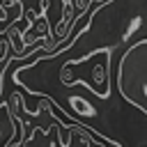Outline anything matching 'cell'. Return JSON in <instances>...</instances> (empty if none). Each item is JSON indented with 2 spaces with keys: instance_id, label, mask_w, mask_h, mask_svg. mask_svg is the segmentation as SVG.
<instances>
[{
  "instance_id": "1",
  "label": "cell",
  "mask_w": 147,
  "mask_h": 147,
  "mask_svg": "<svg viewBox=\"0 0 147 147\" xmlns=\"http://www.w3.org/2000/svg\"><path fill=\"white\" fill-rule=\"evenodd\" d=\"M117 90L124 101L147 115V37L124 51L117 67Z\"/></svg>"
},
{
  "instance_id": "2",
  "label": "cell",
  "mask_w": 147,
  "mask_h": 147,
  "mask_svg": "<svg viewBox=\"0 0 147 147\" xmlns=\"http://www.w3.org/2000/svg\"><path fill=\"white\" fill-rule=\"evenodd\" d=\"M110 53H113V48H101L80 60L64 62L57 74L60 83L64 87L85 83L90 90H94L96 96L106 99L110 94Z\"/></svg>"
},
{
  "instance_id": "3",
  "label": "cell",
  "mask_w": 147,
  "mask_h": 147,
  "mask_svg": "<svg viewBox=\"0 0 147 147\" xmlns=\"http://www.w3.org/2000/svg\"><path fill=\"white\" fill-rule=\"evenodd\" d=\"M25 142L23 138V119L14 115V110L0 101V147H11Z\"/></svg>"
},
{
  "instance_id": "4",
  "label": "cell",
  "mask_w": 147,
  "mask_h": 147,
  "mask_svg": "<svg viewBox=\"0 0 147 147\" xmlns=\"http://www.w3.org/2000/svg\"><path fill=\"white\" fill-rule=\"evenodd\" d=\"M69 106L74 108L76 115H83V117H94V115H96V108L90 106L83 96H71V99H69Z\"/></svg>"
},
{
  "instance_id": "5",
  "label": "cell",
  "mask_w": 147,
  "mask_h": 147,
  "mask_svg": "<svg viewBox=\"0 0 147 147\" xmlns=\"http://www.w3.org/2000/svg\"><path fill=\"white\" fill-rule=\"evenodd\" d=\"M71 5H74V11H76V16H80L83 11H87V9H90V0H74Z\"/></svg>"
},
{
  "instance_id": "6",
  "label": "cell",
  "mask_w": 147,
  "mask_h": 147,
  "mask_svg": "<svg viewBox=\"0 0 147 147\" xmlns=\"http://www.w3.org/2000/svg\"><path fill=\"white\" fill-rule=\"evenodd\" d=\"M25 18H28V23H32V21L37 18V11H34V9H25Z\"/></svg>"
},
{
  "instance_id": "7",
  "label": "cell",
  "mask_w": 147,
  "mask_h": 147,
  "mask_svg": "<svg viewBox=\"0 0 147 147\" xmlns=\"http://www.w3.org/2000/svg\"><path fill=\"white\" fill-rule=\"evenodd\" d=\"M108 2H113V0H90V5H94V7H99V9H101V7H106Z\"/></svg>"
},
{
  "instance_id": "8",
  "label": "cell",
  "mask_w": 147,
  "mask_h": 147,
  "mask_svg": "<svg viewBox=\"0 0 147 147\" xmlns=\"http://www.w3.org/2000/svg\"><path fill=\"white\" fill-rule=\"evenodd\" d=\"M64 2H71V0H62V5H64Z\"/></svg>"
}]
</instances>
